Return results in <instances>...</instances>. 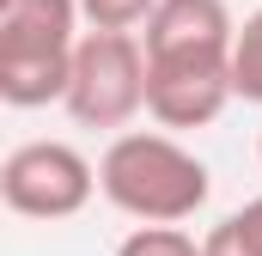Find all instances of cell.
Listing matches in <instances>:
<instances>
[{
    "label": "cell",
    "instance_id": "obj_9",
    "mask_svg": "<svg viewBox=\"0 0 262 256\" xmlns=\"http://www.w3.org/2000/svg\"><path fill=\"white\" fill-rule=\"evenodd\" d=\"M116 256H201V244L183 226H134L116 244Z\"/></svg>",
    "mask_w": 262,
    "mask_h": 256
},
{
    "label": "cell",
    "instance_id": "obj_11",
    "mask_svg": "<svg viewBox=\"0 0 262 256\" xmlns=\"http://www.w3.org/2000/svg\"><path fill=\"white\" fill-rule=\"evenodd\" d=\"M226 220H232V232H238V238L262 256V195H256V201H244L238 214H226Z\"/></svg>",
    "mask_w": 262,
    "mask_h": 256
},
{
    "label": "cell",
    "instance_id": "obj_8",
    "mask_svg": "<svg viewBox=\"0 0 262 256\" xmlns=\"http://www.w3.org/2000/svg\"><path fill=\"white\" fill-rule=\"evenodd\" d=\"M159 12V0H79V18L92 31H116V37H134V25H146Z\"/></svg>",
    "mask_w": 262,
    "mask_h": 256
},
{
    "label": "cell",
    "instance_id": "obj_6",
    "mask_svg": "<svg viewBox=\"0 0 262 256\" xmlns=\"http://www.w3.org/2000/svg\"><path fill=\"white\" fill-rule=\"evenodd\" d=\"M140 43L152 61H165V55H232L238 18L226 0H159Z\"/></svg>",
    "mask_w": 262,
    "mask_h": 256
},
{
    "label": "cell",
    "instance_id": "obj_2",
    "mask_svg": "<svg viewBox=\"0 0 262 256\" xmlns=\"http://www.w3.org/2000/svg\"><path fill=\"white\" fill-rule=\"evenodd\" d=\"M79 0H6L0 6V98L12 110L61 104L79 49Z\"/></svg>",
    "mask_w": 262,
    "mask_h": 256
},
{
    "label": "cell",
    "instance_id": "obj_4",
    "mask_svg": "<svg viewBox=\"0 0 262 256\" xmlns=\"http://www.w3.org/2000/svg\"><path fill=\"white\" fill-rule=\"evenodd\" d=\"M98 195V165L73 140H25L0 159V201L18 220H73Z\"/></svg>",
    "mask_w": 262,
    "mask_h": 256
},
{
    "label": "cell",
    "instance_id": "obj_7",
    "mask_svg": "<svg viewBox=\"0 0 262 256\" xmlns=\"http://www.w3.org/2000/svg\"><path fill=\"white\" fill-rule=\"evenodd\" d=\"M232 92L244 104H262V6L238 25V43H232Z\"/></svg>",
    "mask_w": 262,
    "mask_h": 256
},
{
    "label": "cell",
    "instance_id": "obj_3",
    "mask_svg": "<svg viewBox=\"0 0 262 256\" xmlns=\"http://www.w3.org/2000/svg\"><path fill=\"white\" fill-rule=\"evenodd\" d=\"M67 116L79 128H122L146 110V43L116 37V31H85L73 49V79H67Z\"/></svg>",
    "mask_w": 262,
    "mask_h": 256
},
{
    "label": "cell",
    "instance_id": "obj_5",
    "mask_svg": "<svg viewBox=\"0 0 262 256\" xmlns=\"http://www.w3.org/2000/svg\"><path fill=\"white\" fill-rule=\"evenodd\" d=\"M232 55H146V116L177 134V128H207L232 104Z\"/></svg>",
    "mask_w": 262,
    "mask_h": 256
},
{
    "label": "cell",
    "instance_id": "obj_1",
    "mask_svg": "<svg viewBox=\"0 0 262 256\" xmlns=\"http://www.w3.org/2000/svg\"><path fill=\"white\" fill-rule=\"evenodd\" d=\"M98 195L134 226H183L213 195V177L165 128H128L98 159Z\"/></svg>",
    "mask_w": 262,
    "mask_h": 256
},
{
    "label": "cell",
    "instance_id": "obj_12",
    "mask_svg": "<svg viewBox=\"0 0 262 256\" xmlns=\"http://www.w3.org/2000/svg\"><path fill=\"white\" fill-rule=\"evenodd\" d=\"M256 159H262V134H256Z\"/></svg>",
    "mask_w": 262,
    "mask_h": 256
},
{
    "label": "cell",
    "instance_id": "obj_10",
    "mask_svg": "<svg viewBox=\"0 0 262 256\" xmlns=\"http://www.w3.org/2000/svg\"><path fill=\"white\" fill-rule=\"evenodd\" d=\"M201 256H256V250H250V244L232 232V220H220V226L201 238Z\"/></svg>",
    "mask_w": 262,
    "mask_h": 256
}]
</instances>
